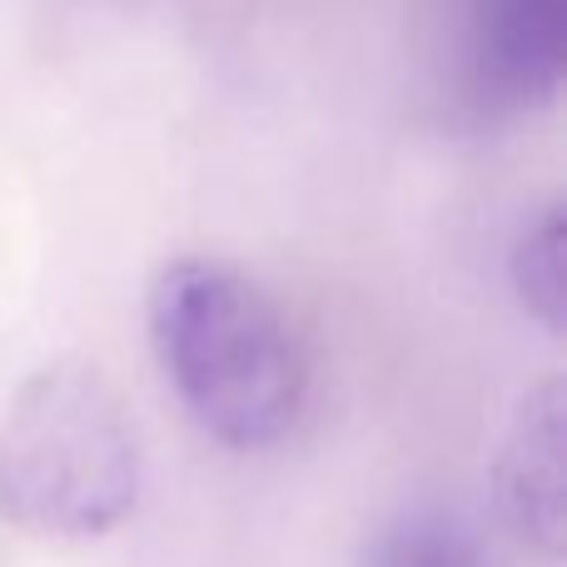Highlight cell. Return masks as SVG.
I'll use <instances>...</instances> for the list:
<instances>
[{
  "instance_id": "obj_1",
  "label": "cell",
  "mask_w": 567,
  "mask_h": 567,
  "mask_svg": "<svg viewBox=\"0 0 567 567\" xmlns=\"http://www.w3.org/2000/svg\"><path fill=\"white\" fill-rule=\"evenodd\" d=\"M145 329L165 383L215 443L259 453L299 429L303 349L255 275L209 255L165 259L145 293Z\"/></svg>"
},
{
  "instance_id": "obj_2",
  "label": "cell",
  "mask_w": 567,
  "mask_h": 567,
  "mask_svg": "<svg viewBox=\"0 0 567 567\" xmlns=\"http://www.w3.org/2000/svg\"><path fill=\"white\" fill-rule=\"evenodd\" d=\"M140 503V439L115 383L80 359L35 369L0 413V518L35 538H105Z\"/></svg>"
},
{
  "instance_id": "obj_3",
  "label": "cell",
  "mask_w": 567,
  "mask_h": 567,
  "mask_svg": "<svg viewBox=\"0 0 567 567\" xmlns=\"http://www.w3.org/2000/svg\"><path fill=\"white\" fill-rule=\"evenodd\" d=\"M567 65V0H468L463 75L483 110L553 105Z\"/></svg>"
},
{
  "instance_id": "obj_4",
  "label": "cell",
  "mask_w": 567,
  "mask_h": 567,
  "mask_svg": "<svg viewBox=\"0 0 567 567\" xmlns=\"http://www.w3.org/2000/svg\"><path fill=\"white\" fill-rule=\"evenodd\" d=\"M493 488L508 528L543 558H563L567 488H563V379L548 373L518 399L493 458Z\"/></svg>"
},
{
  "instance_id": "obj_5",
  "label": "cell",
  "mask_w": 567,
  "mask_h": 567,
  "mask_svg": "<svg viewBox=\"0 0 567 567\" xmlns=\"http://www.w3.org/2000/svg\"><path fill=\"white\" fill-rule=\"evenodd\" d=\"M363 567H488V553L458 513L413 508L373 538Z\"/></svg>"
},
{
  "instance_id": "obj_6",
  "label": "cell",
  "mask_w": 567,
  "mask_h": 567,
  "mask_svg": "<svg viewBox=\"0 0 567 567\" xmlns=\"http://www.w3.org/2000/svg\"><path fill=\"white\" fill-rule=\"evenodd\" d=\"M508 284L543 329L553 333L563 329V209L558 205H543L518 229V239L508 249Z\"/></svg>"
}]
</instances>
